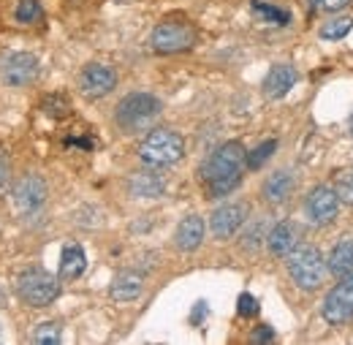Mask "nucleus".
Here are the masks:
<instances>
[{"mask_svg": "<svg viewBox=\"0 0 353 345\" xmlns=\"http://www.w3.org/2000/svg\"><path fill=\"white\" fill-rule=\"evenodd\" d=\"M88 269V256L82 245H65L60 253V277L63 280H77Z\"/></svg>", "mask_w": 353, "mask_h": 345, "instance_id": "19", "label": "nucleus"}, {"mask_svg": "<svg viewBox=\"0 0 353 345\" xmlns=\"http://www.w3.org/2000/svg\"><path fill=\"white\" fill-rule=\"evenodd\" d=\"M250 340H253V343H272V340H274V332H272V326H259Z\"/></svg>", "mask_w": 353, "mask_h": 345, "instance_id": "33", "label": "nucleus"}, {"mask_svg": "<svg viewBox=\"0 0 353 345\" xmlns=\"http://www.w3.org/2000/svg\"><path fill=\"white\" fill-rule=\"evenodd\" d=\"M207 313H210L207 302H199L196 307H193V313H190V324H193V326H199V324L207 318Z\"/></svg>", "mask_w": 353, "mask_h": 345, "instance_id": "34", "label": "nucleus"}, {"mask_svg": "<svg viewBox=\"0 0 353 345\" xmlns=\"http://www.w3.org/2000/svg\"><path fill=\"white\" fill-rule=\"evenodd\" d=\"M60 340H63V326L57 321H44L33 332V343L39 345H57Z\"/></svg>", "mask_w": 353, "mask_h": 345, "instance_id": "24", "label": "nucleus"}, {"mask_svg": "<svg viewBox=\"0 0 353 345\" xmlns=\"http://www.w3.org/2000/svg\"><path fill=\"white\" fill-rule=\"evenodd\" d=\"M41 17H44V11H41V3H39V0H19V3H17L14 19H17L19 25H36Z\"/></svg>", "mask_w": 353, "mask_h": 345, "instance_id": "23", "label": "nucleus"}, {"mask_svg": "<svg viewBox=\"0 0 353 345\" xmlns=\"http://www.w3.org/2000/svg\"><path fill=\"white\" fill-rule=\"evenodd\" d=\"M261 242H266V220H256V223L245 231V237H242V248L253 253V250L261 248Z\"/></svg>", "mask_w": 353, "mask_h": 345, "instance_id": "26", "label": "nucleus"}, {"mask_svg": "<svg viewBox=\"0 0 353 345\" xmlns=\"http://www.w3.org/2000/svg\"><path fill=\"white\" fill-rule=\"evenodd\" d=\"M204 231H207V226H204L201 217L188 215L179 226H176V234H174L176 250H182V253H193V250L204 242Z\"/></svg>", "mask_w": 353, "mask_h": 345, "instance_id": "17", "label": "nucleus"}, {"mask_svg": "<svg viewBox=\"0 0 353 345\" xmlns=\"http://www.w3.org/2000/svg\"><path fill=\"white\" fill-rule=\"evenodd\" d=\"M294 188H296L294 174L285 172V169H283V172H274L272 177H266L264 199L269 201V204H283V201H288V199H291Z\"/></svg>", "mask_w": 353, "mask_h": 345, "instance_id": "18", "label": "nucleus"}, {"mask_svg": "<svg viewBox=\"0 0 353 345\" xmlns=\"http://www.w3.org/2000/svg\"><path fill=\"white\" fill-rule=\"evenodd\" d=\"M299 245V228L294 220H280L269 234H266V248L272 256H288Z\"/></svg>", "mask_w": 353, "mask_h": 345, "instance_id": "14", "label": "nucleus"}, {"mask_svg": "<svg viewBox=\"0 0 353 345\" xmlns=\"http://www.w3.org/2000/svg\"><path fill=\"white\" fill-rule=\"evenodd\" d=\"M248 220V207L245 204H223L210 217V231L218 239H231Z\"/></svg>", "mask_w": 353, "mask_h": 345, "instance_id": "12", "label": "nucleus"}, {"mask_svg": "<svg viewBox=\"0 0 353 345\" xmlns=\"http://www.w3.org/2000/svg\"><path fill=\"white\" fill-rule=\"evenodd\" d=\"M57 294H60V280L41 266L25 269L17 280V297L30 307H46L57 299Z\"/></svg>", "mask_w": 353, "mask_h": 345, "instance_id": "3", "label": "nucleus"}, {"mask_svg": "<svg viewBox=\"0 0 353 345\" xmlns=\"http://www.w3.org/2000/svg\"><path fill=\"white\" fill-rule=\"evenodd\" d=\"M141 291H144V275L136 272V269L120 272V275L112 280V286H109V297H112L114 302H133V299L141 297Z\"/></svg>", "mask_w": 353, "mask_h": 345, "instance_id": "16", "label": "nucleus"}, {"mask_svg": "<svg viewBox=\"0 0 353 345\" xmlns=\"http://www.w3.org/2000/svg\"><path fill=\"white\" fill-rule=\"evenodd\" d=\"M245 147L242 141H225L221 144L201 166V179L204 182H215V179H223V177H231V174H239L242 166H245Z\"/></svg>", "mask_w": 353, "mask_h": 345, "instance_id": "7", "label": "nucleus"}, {"mask_svg": "<svg viewBox=\"0 0 353 345\" xmlns=\"http://www.w3.org/2000/svg\"><path fill=\"white\" fill-rule=\"evenodd\" d=\"M158 117H161V101L152 92H131L114 109V120L125 133H141Z\"/></svg>", "mask_w": 353, "mask_h": 345, "instance_id": "2", "label": "nucleus"}, {"mask_svg": "<svg viewBox=\"0 0 353 345\" xmlns=\"http://www.w3.org/2000/svg\"><path fill=\"white\" fill-rule=\"evenodd\" d=\"M236 313H239L242 318H253V315H259V299H256L253 294H242L239 302H236Z\"/></svg>", "mask_w": 353, "mask_h": 345, "instance_id": "29", "label": "nucleus"}, {"mask_svg": "<svg viewBox=\"0 0 353 345\" xmlns=\"http://www.w3.org/2000/svg\"><path fill=\"white\" fill-rule=\"evenodd\" d=\"M193 43H196V28L188 19H163L150 36V46L158 55H179L193 49Z\"/></svg>", "mask_w": 353, "mask_h": 345, "instance_id": "5", "label": "nucleus"}, {"mask_svg": "<svg viewBox=\"0 0 353 345\" xmlns=\"http://www.w3.org/2000/svg\"><path fill=\"white\" fill-rule=\"evenodd\" d=\"M329 272L334 277H345V275H353V239H343L334 245V250L329 253V261H326Z\"/></svg>", "mask_w": 353, "mask_h": 345, "instance_id": "20", "label": "nucleus"}, {"mask_svg": "<svg viewBox=\"0 0 353 345\" xmlns=\"http://www.w3.org/2000/svg\"><path fill=\"white\" fill-rule=\"evenodd\" d=\"M312 6H315V8H321V11H326V14H334V11L348 8V6H351V0H312Z\"/></svg>", "mask_w": 353, "mask_h": 345, "instance_id": "31", "label": "nucleus"}, {"mask_svg": "<svg viewBox=\"0 0 353 345\" xmlns=\"http://www.w3.org/2000/svg\"><path fill=\"white\" fill-rule=\"evenodd\" d=\"M46 196L49 188L41 174H22L11 188V207L19 217H33L44 210Z\"/></svg>", "mask_w": 353, "mask_h": 345, "instance_id": "6", "label": "nucleus"}, {"mask_svg": "<svg viewBox=\"0 0 353 345\" xmlns=\"http://www.w3.org/2000/svg\"><path fill=\"white\" fill-rule=\"evenodd\" d=\"M326 272H329V266H326L323 256L315 248H299V250H291L288 253V275H291V280L302 291L321 288Z\"/></svg>", "mask_w": 353, "mask_h": 345, "instance_id": "4", "label": "nucleus"}, {"mask_svg": "<svg viewBox=\"0 0 353 345\" xmlns=\"http://www.w3.org/2000/svg\"><path fill=\"white\" fill-rule=\"evenodd\" d=\"M321 315L326 324L332 326H340V324H348L353 318V275L340 277V283L326 294L323 307H321Z\"/></svg>", "mask_w": 353, "mask_h": 345, "instance_id": "8", "label": "nucleus"}, {"mask_svg": "<svg viewBox=\"0 0 353 345\" xmlns=\"http://www.w3.org/2000/svg\"><path fill=\"white\" fill-rule=\"evenodd\" d=\"M305 213L318 226L332 223L337 217V213H340V196H337V190L334 188H326V185L310 190L307 201H305Z\"/></svg>", "mask_w": 353, "mask_h": 345, "instance_id": "11", "label": "nucleus"}, {"mask_svg": "<svg viewBox=\"0 0 353 345\" xmlns=\"http://www.w3.org/2000/svg\"><path fill=\"white\" fill-rule=\"evenodd\" d=\"M128 193L133 199H161L166 193V177L147 166L144 172H136L128 177Z\"/></svg>", "mask_w": 353, "mask_h": 345, "instance_id": "13", "label": "nucleus"}, {"mask_svg": "<svg viewBox=\"0 0 353 345\" xmlns=\"http://www.w3.org/2000/svg\"><path fill=\"white\" fill-rule=\"evenodd\" d=\"M8 177H11V164H8V158H6V152L0 150V190L8 185Z\"/></svg>", "mask_w": 353, "mask_h": 345, "instance_id": "32", "label": "nucleus"}, {"mask_svg": "<svg viewBox=\"0 0 353 345\" xmlns=\"http://www.w3.org/2000/svg\"><path fill=\"white\" fill-rule=\"evenodd\" d=\"M0 79L8 87H28L39 79V57L30 52H11L0 63Z\"/></svg>", "mask_w": 353, "mask_h": 345, "instance_id": "9", "label": "nucleus"}, {"mask_svg": "<svg viewBox=\"0 0 353 345\" xmlns=\"http://www.w3.org/2000/svg\"><path fill=\"white\" fill-rule=\"evenodd\" d=\"M117 87V71L103 63H90L79 74V90L85 98H106Z\"/></svg>", "mask_w": 353, "mask_h": 345, "instance_id": "10", "label": "nucleus"}, {"mask_svg": "<svg viewBox=\"0 0 353 345\" xmlns=\"http://www.w3.org/2000/svg\"><path fill=\"white\" fill-rule=\"evenodd\" d=\"M351 30H353L351 17H337V19H329L326 25H321V39H323V41H340V39H345Z\"/></svg>", "mask_w": 353, "mask_h": 345, "instance_id": "21", "label": "nucleus"}, {"mask_svg": "<svg viewBox=\"0 0 353 345\" xmlns=\"http://www.w3.org/2000/svg\"><path fill=\"white\" fill-rule=\"evenodd\" d=\"M253 11L259 17H264L266 22H274V25H288L291 22V14L285 8H277V6H269L264 0H253Z\"/></svg>", "mask_w": 353, "mask_h": 345, "instance_id": "25", "label": "nucleus"}, {"mask_svg": "<svg viewBox=\"0 0 353 345\" xmlns=\"http://www.w3.org/2000/svg\"><path fill=\"white\" fill-rule=\"evenodd\" d=\"M348 128H351V136H353V115H351V123H348Z\"/></svg>", "mask_w": 353, "mask_h": 345, "instance_id": "35", "label": "nucleus"}, {"mask_svg": "<svg viewBox=\"0 0 353 345\" xmlns=\"http://www.w3.org/2000/svg\"><path fill=\"white\" fill-rule=\"evenodd\" d=\"M299 82V71L294 68V66H288V63H280V66H274L269 74H266L264 79V95L266 98H285L288 95V90Z\"/></svg>", "mask_w": 353, "mask_h": 345, "instance_id": "15", "label": "nucleus"}, {"mask_svg": "<svg viewBox=\"0 0 353 345\" xmlns=\"http://www.w3.org/2000/svg\"><path fill=\"white\" fill-rule=\"evenodd\" d=\"M239 182H242V174H231V177H223V179H215V182H207L210 185V196L212 199H223L234 188H239Z\"/></svg>", "mask_w": 353, "mask_h": 345, "instance_id": "28", "label": "nucleus"}, {"mask_svg": "<svg viewBox=\"0 0 353 345\" xmlns=\"http://www.w3.org/2000/svg\"><path fill=\"white\" fill-rule=\"evenodd\" d=\"M337 196H340L343 204H353V172L340 177V182H337Z\"/></svg>", "mask_w": 353, "mask_h": 345, "instance_id": "30", "label": "nucleus"}, {"mask_svg": "<svg viewBox=\"0 0 353 345\" xmlns=\"http://www.w3.org/2000/svg\"><path fill=\"white\" fill-rule=\"evenodd\" d=\"M185 155V139L169 128L150 130L139 144V161L152 169H166L182 161Z\"/></svg>", "mask_w": 353, "mask_h": 345, "instance_id": "1", "label": "nucleus"}, {"mask_svg": "<svg viewBox=\"0 0 353 345\" xmlns=\"http://www.w3.org/2000/svg\"><path fill=\"white\" fill-rule=\"evenodd\" d=\"M41 109H44V115H49V117H65L71 112V103H68L65 95H46Z\"/></svg>", "mask_w": 353, "mask_h": 345, "instance_id": "27", "label": "nucleus"}, {"mask_svg": "<svg viewBox=\"0 0 353 345\" xmlns=\"http://www.w3.org/2000/svg\"><path fill=\"white\" fill-rule=\"evenodd\" d=\"M274 150H277V141L274 139H266V141H261L253 152H248V158H245V166L250 169V172H259L261 166H264L266 161L274 155Z\"/></svg>", "mask_w": 353, "mask_h": 345, "instance_id": "22", "label": "nucleus"}]
</instances>
